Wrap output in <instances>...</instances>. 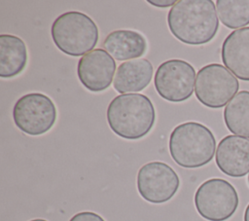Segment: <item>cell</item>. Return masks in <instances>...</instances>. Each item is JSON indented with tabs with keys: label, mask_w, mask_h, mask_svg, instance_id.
I'll return each instance as SVG.
<instances>
[{
	"label": "cell",
	"mask_w": 249,
	"mask_h": 221,
	"mask_svg": "<svg viewBox=\"0 0 249 221\" xmlns=\"http://www.w3.org/2000/svg\"><path fill=\"white\" fill-rule=\"evenodd\" d=\"M167 24L173 36L182 43L206 44L215 37L219 28L214 2L179 0L167 14Z\"/></svg>",
	"instance_id": "obj_1"
},
{
	"label": "cell",
	"mask_w": 249,
	"mask_h": 221,
	"mask_svg": "<svg viewBox=\"0 0 249 221\" xmlns=\"http://www.w3.org/2000/svg\"><path fill=\"white\" fill-rule=\"evenodd\" d=\"M106 117L114 133L124 139L135 140L144 137L152 129L156 122V110L145 94L124 93L111 100Z\"/></svg>",
	"instance_id": "obj_2"
},
{
	"label": "cell",
	"mask_w": 249,
	"mask_h": 221,
	"mask_svg": "<svg viewBox=\"0 0 249 221\" xmlns=\"http://www.w3.org/2000/svg\"><path fill=\"white\" fill-rule=\"evenodd\" d=\"M169 153L173 161L185 168L207 165L214 157L216 139L212 131L197 122L178 125L169 136Z\"/></svg>",
	"instance_id": "obj_3"
},
{
	"label": "cell",
	"mask_w": 249,
	"mask_h": 221,
	"mask_svg": "<svg viewBox=\"0 0 249 221\" xmlns=\"http://www.w3.org/2000/svg\"><path fill=\"white\" fill-rule=\"evenodd\" d=\"M52 39L56 48L71 56H84L94 50L98 42V28L86 14L78 11L58 16L51 27Z\"/></svg>",
	"instance_id": "obj_4"
},
{
	"label": "cell",
	"mask_w": 249,
	"mask_h": 221,
	"mask_svg": "<svg viewBox=\"0 0 249 221\" xmlns=\"http://www.w3.org/2000/svg\"><path fill=\"white\" fill-rule=\"evenodd\" d=\"M239 203L235 188L222 178H211L201 183L195 194L198 214L208 221H226L237 209Z\"/></svg>",
	"instance_id": "obj_5"
},
{
	"label": "cell",
	"mask_w": 249,
	"mask_h": 221,
	"mask_svg": "<svg viewBox=\"0 0 249 221\" xmlns=\"http://www.w3.org/2000/svg\"><path fill=\"white\" fill-rule=\"evenodd\" d=\"M238 89L236 77L222 64H207L196 74L195 93L197 100L206 107L225 106L233 98Z\"/></svg>",
	"instance_id": "obj_6"
},
{
	"label": "cell",
	"mask_w": 249,
	"mask_h": 221,
	"mask_svg": "<svg viewBox=\"0 0 249 221\" xmlns=\"http://www.w3.org/2000/svg\"><path fill=\"white\" fill-rule=\"evenodd\" d=\"M15 125L26 134L41 135L49 131L56 121V108L46 94L31 92L19 97L13 108Z\"/></svg>",
	"instance_id": "obj_7"
},
{
	"label": "cell",
	"mask_w": 249,
	"mask_h": 221,
	"mask_svg": "<svg viewBox=\"0 0 249 221\" xmlns=\"http://www.w3.org/2000/svg\"><path fill=\"white\" fill-rule=\"evenodd\" d=\"M196 71L192 64L183 59H168L158 67L154 85L157 92L170 102H182L194 92Z\"/></svg>",
	"instance_id": "obj_8"
},
{
	"label": "cell",
	"mask_w": 249,
	"mask_h": 221,
	"mask_svg": "<svg viewBox=\"0 0 249 221\" xmlns=\"http://www.w3.org/2000/svg\"><path fill=\"white\" fill-rule=\"evenodd\" d=\"M137 190L151 203H163L171 200L180 186L176 171L163 162H150L142 166L137 173Z\"/></svg>",
	"instance_id": "obj_9"
},
{
	"label": "cell",
	"mask_w": 249,
	"mask_h": 221,
	"mask_svg": "<svg viewBox=\"0 0 249 221\" xmlns=\"http://www.w3.org/2000/svg\"><path fill=\"white\" fill-rule=\"evenodd\" d=\"M115 71V59L101 48L94 49L82 56L77 65V74L81 84L92 92L108 89Z\"/></svg>",
	"instance_id": "obj_10"
},
{
	"label": "cell",
	"mask_w": 249,
	"mask_h": 221,
	"mask_svg": "<svg viewBox=\"0 0 249 221\" xmlns=\"http://www.w3.org/2000/svg\"><path fill=\"white\" fill-rule=\"evenodd\" d=\"M218 168L228 176L242 177L249 172V138L230 134L221 139L215 157Z\"/></svg>",
	"instance_id": "obj_11"
},
{
	"label": "cell",
	"mask_w": 249,
	"mask_h": 221,
	"mask_svg": "<svg viewBox=\"0 0 249 221\" xmlns=\"http://www.w3.org/2000/svg\"><path fill=\"white\" fill-rule=\"evenodd\" d=\"M222 61L235 77L249 82V27L231 32L222 44Z\"/></svg>",
	"instance_id": "obj_12"
},
{
	"label": "cell",
	"mask_w": 249,
	"mask_h": 221,
	"mask_svg": "<svg viewBox=\"0 0 249 221\" xmlns=\"http://www.w3.org/2000/svg\"><path fill=\"white\" fill-rule=\"evenodd\" d=\"M153 72V65L146 58L126 60L118 66L113 87L121 94L143 91L150 84Z\"/></svg>",
	"instance_id": "obj_13"
},
{
	"label": "cell",
	"mask_w": 249,
	"mask_h": 221,
	"mask_svg": "<svg viewBox=\"0 0 249 221\" xmlns=\"http://www.w3.org/2000/svg\"><path fill=\"white\" fill-rule=\"evenodd\" d=\"M102 46L117 60L138 58L147 50V42L144 36L137 31L129 29L112 31L105 37Z\"/></svg>",
	"instance_id": "obj_14"
},
{
	"label": "cell",
	"mask_w": 249,
	"mask_h": 221,
	"mask_svg": "<svg viewBox=\"0 0 249 221\" xmlns=\"http://www.w3.org/2000/svg\"><path fill=\"white\" fill-rule=\"evenodd\" d=\"M27 63V50L22 39L12 34L0 35V77L20 74Z\"/></svg>",
	"instance_id": "obj_15"
},
{
	"label": "cell",
	"mask_w": 249,
	"mask_h": 221,
	"mask_svg": "<svg viewBox=\"0 0 249 221\" xmlns=\"http://www.w3.org/2000/svg\"><path fill=\"white\" fill-rule=\"evenodd\" d=\"M224 121L234 135L249 137V91L237 92L226 105Z\"/></svg>",
	"instance_id": "obj_16"
},
{
	"label": "cell",
	"mask_w": 249,
	"mask_h": 221,
	"mask_svg": "<svg viewBox=\"0 0 249 221\" xmlns=\"http://www.w3.org/2000/svg\"><path fill=\"white\" fill-rule=\"evenodd\" d=\"M216 9L219 19L229 28L249 24V0H217Z\"/></svg>",
	"instance_id": "obj_17"
},
{
	"label": "cell",
	"mask_w": 249,
	"mask_h": 221,
	"mask_svg": "<svg viewBox=\"0 0 249 221\" xmlns=\"http://www.w3.org/2000/svg\"><path fill=\"white\" fill-rule=\"evenodd\" d=\"M69 221H105L103 217L92 211H81L73 215Z\"/></svg>",
	"instance_id": "obj_18"
},
{
	"label": "cell",
	"mask_w": 249,
	"mask_h": 221,
	"mask_svg": "<svg viewBox=\"0 0 249 221\" xmlns=\"http://www.w3.org/2000/svg\"><path fill=\"white\" fill-rule=\"evenodd\" d=\"M177 1H173V0H168V1H159V0H156V1H153V0H149L148 3L152 4L153 6H156V7H160V8H166V7H169V6H174L175 3Z\"/></svg>",
	"instance_id": "obj_19"
},
{
	"label": "cell",
	"mask_w": 249,
	"mask_h": 221,
	"mask_svg": "<svg viewBox=\"0 0 249 221\" xmlns=\"http://www.w3.org/2000/svg\"><path fill=\"white\" fill-rule=\"evenodd\" d=\"M243 221H249V203L245 208L244 211V216H243Z\"/></svg>",
	"instance_id": "obj_20"
},
{
	"label": "cell",
	"mask_w": 249,
	"mask_h": 221,
	"mask_svg": "<svg viewBox=\"0 0 249 221\" xmlns=\"http://www.w3.org/2000/svg\"><path fill=\"white\" fill-rule=\"evenodd\" d=\"M29 221H48V220H45V219H42V218H36V219L29 220Z\"/></svg>",
	"instance_id": "obj_21"
},
{
	"label": "cell",
	"mask_w": 249,
	"mask_h": 221,
	"mask_svg": "<svg viewBox=\"0 0 249 221\" xmlns=\"http://www.w3.org/2000/svg\"><path fill=\"white\" fill-rule=\"evenodd\" d=\"M248 183H249V175H248Z\"/></svg>",
	"instance_id": "obj_22"
}]
</instances>
